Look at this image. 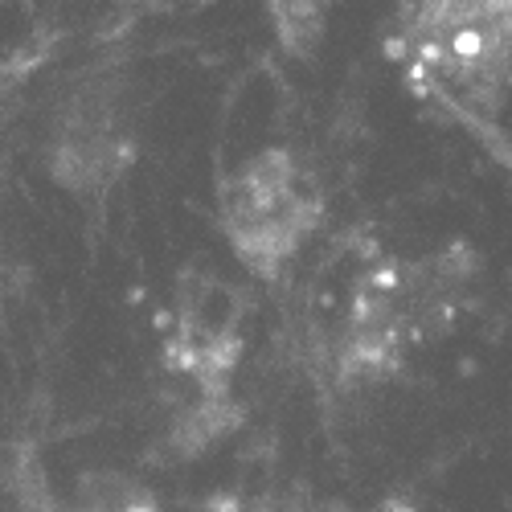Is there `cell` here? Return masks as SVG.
I'll list each match as a JSON object with an SVG mask.
<instances>
[{"label": "cell", "instance_id": "obj_1", "mask_svg": "<svg viewBox=\"0 0 512 512\" xmlns=\"http://www.w3.org/2000/svg\"><path fill=\"white\" fill-rule=\"evenodd\" d=\"M402 58L439 99L496 111L512 78V5H422L402 21Z\"/></svg>", "mask_w": 512, "mask_h": 512}, {"label": "cell", "instance_id": "obj_2", "mask_svg": "<svg viewBox=\"0 0 512 512\" xmlns=\"http://www.w3.org/2000/svg\"><path fill=\"white\" fill-rule=\"evenodd\" d=\"M316 218H320V201L300 160L283 148L246 160L222 193L226 234L238 250V259L259 275H275L304 246Z\"/></svg>", "mask_w": 512, "mask_h": 512}, {"label": "cell", "instance_id": "obj_3", "mask_svg": "<svg viewBox=\"0 0 512 512\" xmlns=\"http://www.w3.org/2000/svg\"><path fill=\"white\" fill-rule=\"evenodd\" d=\"M74 512H156L148 492L123 476H95L82 484Z\"/></svg>", "mask_w": 512, "mask_h": 512}, {"label": "cell", "instance_id": "obj_4", "mask_svg": "<svg viewBox=\"0 0 512 512\" xmlns=\"http://www.w3.org/2000/svg\"><path fill=\"white\" fill-rule=\"evenodd\" d=\"M226 512H283V508H271V504H234Z\"/></svg>", "mask_w": 512, "mask_h": 512}]
</instances>
